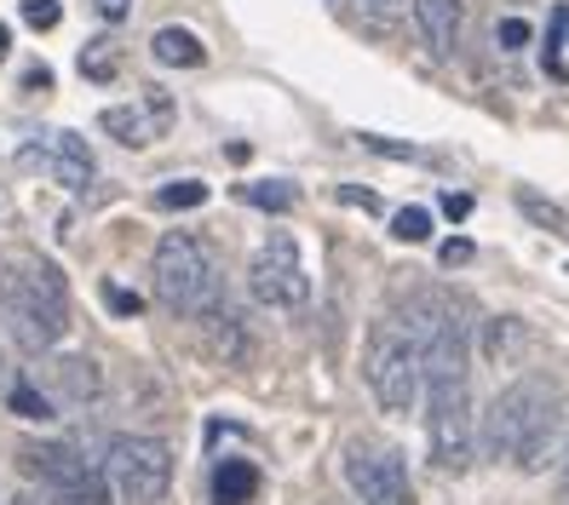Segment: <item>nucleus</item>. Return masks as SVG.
<instances>
[{
  "label": "nucleus",
  "mask_w": 569,
  "mask_h": 505,
  "mask_svg": "<svg viewBox=\"0 0 569 505\" xmlns=\"http://www.w3.org/2000/svg\"><path fill=\"white\" fill-rule=\"evenodd\" d=\"M219 253L196 230H167L156 242V299L179 316L219 311Z\"/></svg>",
  "instance_id": "7ed1b4c3"
},
{
  "label": "nucleus",
  "mask_w": 569,
  "mask_h": 505,
  "mask_svg": "<svg viewBox=\"0 0 569 505\" xmlns=\"http://www.w3.org/2000/svg\"><path fill=\"white\" fill-rule=\"evenodd\" d=\"M569 7H552V29H547V75L563 81L569 75Z\"/></svg>",
  "instance_id": "6ab92c4d"
},
{
  "label": "nucleus",
  "mask_w": 569,
  "mask_h": 505,
  "mask_svg": "<svg viewBox=\"0 0 569 505\" xmlns=\"http://www.w3.org/2000/svg\"><path fill=\"white\" fill-rule=\"evenodd\" d=\"M47 380V396H63V402H98V391H104V374H98L92 356H52L41 367Z\"/></svg>",
  "instance_id": "9b49d317"
},
{
  "label": "nucleus",
  "mask_w": 569,
  "mask_h": 505,
  "mask_svg": "<svg viewBox=\"0 0 569 505\" xmlns=\"http://www.w3.org/2000/svg\"><path fill=\"white\" fill-rule=\"evenodd\" d=\"M12 505H36V499H12Z\"/></svg>",
  "instance_id": "72a5a7b5"
},
{
  "label": "nucleus",
  "mask_w": 569,
  "mask_h": 505,
  "mask_svg": "<svg viewBox=\"0 0 569 505\" xmlns=\"http://www.w3.org/2000/svg\"><path fill=\"white\" fill-rule=\"evenodd\" d=\"M7 402H12V414H18V420H52V396H47L41 385H29V380H18Z\"/></svg>",
  "instance_id": "412c9836"
},
{
  "label": "nucleus",
  "mask_w": 569,
  "mask_h": 505,
  "mask_svg": "<svg viewBox=\"0 0 569 505\" xmlns=\"http://www.w3.org/2000/svg\"><path fill=\"white\" fill-rule=\"evenodd\" d=\"M391 235H397V242H426V235H431V213H426V208L391 213Z\"/></svg>",
  "instance_id": "5701e85b"
},
{
  "label": "nucleus",
  "mask_w": 569,
  "mask_h": 505,
  "mask_svg": "<svg viewBox=\"0 0 569 505\" xmlns=\"http://www.w3.org/2000/svg\"><path fill=\"white\" fill-rule=\"evenodd\" d=\"M535 41V29L523 23V18H507V23H500V47H507V52H523Z\"/></svg>",
  "instance_id": "bb28decb"
},
{
  "label": "nucleus",
  "mask_w": 569,
  "mask_h": 505,
  "mask_svg": "<svg viewBox=\"0 0 569 505\" xmlns=\"http://www.w3.org/2000/svg\"><path fill=\"white\" fill-rule=\"evenodd\" d=\"M202 201H208V184H196V179H173V184H161V190H156V208H167V213L202 208Z\"/></svg>",
  "instance_id": "aec40b11"
},
{
  "label": "nucleus",
  "mask_w": 569,
  "mask_h": 505,
  "mask_svg": "<svg viewBox=\"0 0 569 505\" xmlns=\"http://www.w3.org/2000/svg\"><path fill=\"white\" fill-rule=\"evenodd\" d=\"M237 201H242V208H259V213H288L299 201V184H288V179H253V184H237Z\"/></svg>",
  "instance_id": "dca6fc26"
},
{
  "label": "nucleus",
  "mask_w": 569,
  "mask_h": 505,
  "mask_svg": "<svg viewBox=\"0 0 569 505\" xmlns=\"http://www.w3.org/2000/svg\"><path fill=\"white\" fill-rule=\"evenodd\" d=\"M346 477L357 488L362 505H415V483L409 465L397 448H375V443H351L346 454Z\"/></svg>",
  "instance_id": "1a4fd4ad"
},
{
  "label": "nucleus",
  "mask_w": 569,
  "mask_h": 505,
  "mask_svg": "<svg viewBox=\"0 0 569 505\" xmlns=\"http://www.w3.org/2000/svg\"><path fill=\"white\" fill-rule=\"evenodd\" d=\"M415 18H420V36H426L431 58H449L455 36H460V18H466V0H415Z\"/></svg>",
  "instance_id": "ddd939ff"
},
{
  "label": "nucleus",
  "mask_w": 569,
  "mask_h": 505,
  "mask_svg": "<svg viewBox=\"0 0 569 505\" xmlns=\"http://www.w3.org/2000/svg\"><path fill=\"white\" fill-rule=\"evenodd\" d=\"M18 459H23L29 477L47 488L52 505H110V477H104L92 459H81L76 448L36 443V448H23Z\"/></svg>",
  "instance_id": "0eeeda50"
},
{
  "label": "nucleus",
  "mask_w": 569,
  "mask_h": 505,
  "mask_svg": "<svg viewBox=\"0 0 569 505\" xmlns=\"http://www.w3.org/2000/svg\"><path fill=\"white\" fill-rule=\"evenodd\" d=\"M443 213H449V219H466V213H472V201H466V195H449Z\"/></svg>",
  "instance_id": "7c9ffc66"
},
{
  "label": "nucleus",
  "mask_w": 569,
  "mask_h": 505,
  "mask_svg": "<svg viewBox=\"0 0 569 505\" xmlns=\"http://www.w3.org/2000/svg\"><path fill=\"white\" fill-rule=\"evenodd\" d=\"M466 259H472V242H443V264H449V271L466 264Z\"/></svg>",
  "instance_id": "c756f323"
},
{
  "label": "nucleus",
  "mask_w": 569,
  "mask_h": 505,
  "mask_svg": "<svg viewBox=\"0 0 569 505\" xmlns=\"http://www.w3.org/2000/svg\"><path fill=\"white\" fill-rule=\"evenodd\" d=\"M98 7V18H110V23H121L127 12H132V0H92Z\"/></svg>",
  "instance_id": "cd10ccee"
},
{
  "label": "nucleus",
  "mask_w": 569,
  "mask_h": 505,
  "mask_svg": "<svg viewBox=\"0 0 569 505\" xmlns=\"http://www.w3.org/2000/svg\"><path fill=\"white\" fill-rule=\"evenodd\" d=\"M518 213H523V219H535L541 230H552V235H569V213L558 208V201L535 195V190H518Z\"/></svg>",
  "instance_id": "a211bd4d"
},
{
  "label": "nucleus",
  "mask_w": 569,
  "mask_h": 505,
  "mask_svg": "<svg viewBox=\"0 0 569 505\" xmlns=\"http://www.w3.org/2000/svg\"><path fill=\"white\" fill-rule=\"evenodd\" d=\"M248 293L271 311H306L311 282H306V264H299V248L288 230H271L259 242V253L248 264Z\"/></svg>",
  "instance_id": "6e6552de"
},
{
  "label": "nucleus",
  "mask_w": 569,
  "mask_h": 505,
  "mask_svg": "<svg viewBox=\"0 0 569 505\" xmlns=\"http://www.w3.org/2000/svg\"><path fill=\"white\" fill-rule=\"evenodd\" d=\"M558 436H563V391L541 374H523L518 385H507L483 414L489 459L518 471H541L558 454Z\"/></svg>",
  "instance_id": "f257e3e1"
},
{
  "label": "nucleus",
  "mask_w": 569,
  "mask_h": 505,
  "mask_svg": "<svg viewBox=\"0 0 569 505\" xmlns=\"http://www.w3.org/2000/svg\"><path fill=\"white\" fill-rule=\"evenodd\" d=\"M518 345H529V333H523V322H512V316H500V322H489V345H483V356H489L495 367H507Z\"/></svg>",
  "instance_id": "f3484780"
},
{
  "label": "nucleus",
  "mask_w": 569,
  "mask_h": 505,
  "mask_svg": "<svg viewBox=\"0 0 569 505\" xmlns=\"http://www.w3.org/2000/svg\"><path fill=\"white\" fill-rule=\"evenodd\" d=\"M362 374H368V391H375L380 414H409L415 408V396L426 385V351L409 333V322H380L368 333Z\"/></svg>",
  "instance_id": "20e7f679"
},
{
  "label": "nucleus",
  "mask_w": 569,
  "mask_h": 505,
  "mask_svg": "<svg viewBox=\"0 0 569 505\" xmlns=\"http://www.w3.org/2000/svg\"><path fill=\"white\" fill-rule=\"evenodd\" d=\"M58 18H63L58 0H23V23L41 29V36H47V29H58Z\"/></svg>",
  "instance_id": "393cba45"
},
{
  "label": "nucleus",
  "mask_w": 569,
  "mask_h": 505,
  "mask_svg": "<svg viewBox=\"0 0 569 505\" xmlns=\"http://www.w3.org/2000/svg\"><path fill=\"white\" fill-rule=\"evenodd\" d=\"M104 305L121 311V316H139V311H144V299H139V293H127V287H116V282H104Z\"/></svg>",
  "instance_id": "a878e982"
},
{
  "label": "nucleus",
  "mask_w": 569,
  "mask_h": 505,
  "mask_svg": "<svg viewBox=\"0 0 569 505\" xmlns=\"http://www.w3.org/2000/svg\"><path fill=\"white\" fill-rule=\"evenodd\" d=\"M333 195H340V201H351V208H368V213H375V208H380V201H375V195H368V190H351V184H340V190H333Z\"/></svg>",
  "instance_id": "c85d7f7f"
},
{
  "label": "nucleus",
  "mask_w": 569,
  "mask_h": 505,
  "mask_svg": "<svg viewBox=\"0 0 569 505\" xmlns=\"http://www.w3.org/2000/svg\"><path fill=\"white\" fill-rule=\"evenodd\" d=\"M150 52H156V63H173V70H196V63L208 58V47L190 36V29H179V23H167V29H156V41H150Z\"/></svg>",
  "instance_id": "2eb2a0df"
},
{
  "label": "nucleus",
  "mask_w": 569,
  "mask_h": 505,
  "mask_svg": "<svg viewBox=\"0 0 569 505\" xmlns=\"http://www.w3.org/2000/svg\"><path fill=\"white\" fill-rule=\"evenodd\" d=\"M259 494V465L253 459H219L213 465V505H248Z\"/></svg>",
  "instance_id": "4468645a"
},
{
  "label": "nucleus",
  "mask_w": 569,
  "mask_h": 505,
  "mask_svg": "<svg viewBox=\"0 0 569 505\" xmlns=\"http://www.w3.org/2000/svg\"><path fill=\"white\" fill-rule=\"evenodd\" d=\"M409 7H415V0H362L368 23H375V29H386V36H391L397 23H403V12H409Z\"/></svg>",
  "instance_id": "b1692460"
},
{
  "label": "nucleus",
  "mask_w": 569,
  "mask_h": 505,
  "mask_svg": "<svg viewBox=\"0 0 569 505\" xmlns=\"http://www.w3.org/2000/svg\"><path fill=\"white\" fill-rule=\"evenodd\" d=\"M0 322L18 340V351L41 356L70 333V282L52 259L18 253L0 264Z\"/></svg>",
  "instance_id": "f03ea898"
},
{
  "label": "nucleus",
  "mask_w": 569,
  "mask_h": 505,
  "mask_svg": "<svg viewBox=\"0 0 569 505\" xmlns=\"http://www.w3.org/2000/svg\"><path fill=\"white\" fill-rule=\"evenodd\" d=\"M7 47H12V29H7V23H0V58H7Z\"/></svg>",
  "instance_id": "2f4dec72"
},
{
  "label": "nucleus",
  "mask_w": 569,
  "mask_h": 505,
  "mask_svg": "<svg viewBox=\"0 0 569 505\" xmlns=\"http://www.w3.org/2000/svg\"><path fill=\"white\" fill-rule=\"evenodd\" d=\"M426 448L431 465L460 477L478 454V420H472V385L466 380H426Z\"/></svg>",
  "instance_id": "39448f33"
},
{
  "label": "nucleus",
  "mask_w": 569,
  "mask_h": 505,
  "mask_svg": "<svg viewBox=\"0 0 569 505\" xmlns=\"http://www.w3.org/2000/svg\"><path fill=\"white\" fill-rule=\"evenodd\" d=\"M81 75H87V81H110V75H116V47H110V41H87Z\"/></svg>",
  "instance_id": "4be33fe9"
},
{
  "label": "nucleus",
  "mask_w": 569,
  "mask_h": 505,
  "mask_svg": "<svg viewBox=\"0 0 569 505\" xmlns=\"http://www.w3.org/2000/svg\"><path fill=\"white\" fill-rule=\"evenodd\" d=\"M47 166V173L63 184V190H87L92 184V150L81 132H52L47 150H23V166Z\"/></svg>",
  "instance_id": "9d476101"
},
{
  "label": "nucleus",
  "mask_w": 569,
  "mask_h": 505,
  "mask_svg": "<svg viewBox=\"0 0 569 505\" xmlns=\"http://www.w3.org/2000/svg\"><path fill=\"white\" fill-rule=\"evenodd\" d=\"M150 121L167 127V121H173V104H167V98H144V110H104V115H98V127H104L110 139H121L127 150H144L156 139Z\"/></svg>",
  "instance_id": "f8f14e48"
},
{
  "label": "nucleus",
  "mask_w": 569,
  "mask_h": 505,
  "mask_svg": "<svg viewBox=\"0 0 569 505\" xmlns=\"http://www.w3.org/2000/svg\"><path fill=\"white\" fill-rule=\"evenodd\" d=\"M104 477L127 505H156L173 488V454H167V443H156V436H110Z\"/></svg>",
  "instance_id": "423d86ee"
},
{
  "label": "nucleus",
  "mask_w": 569,
  "mask_h": 505,
  "mask_svg": "<svg viewBox=\"0 0 569 505\" xmlns=\"http://www.w3.org/2000/svg\"><path fill=\"white\" fill-rule=\"evenodd\" d=\"M563 505H569V465H563Z\"/></svg>",
  "instance_id": "473e14b6"
}]
</instances>
